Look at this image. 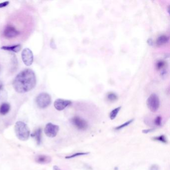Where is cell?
I'll return each instance as SVG.
<instances>
[{
	"label": "cell",
	"instance_id": "1",
	"mask_svg": "<svg viewBox=\"0 0 170 170\" xmlns=\"http://www.w3.org/2000/svg\"><path fill=\"white\" fill-rule=\"evenodd\" d=\"M37 82L34 71L26 69L20 72L15 78L12 86L16 92L23 93L28 92L35 87Z\"/></svg>",
	"mask_w": 170,
	"mask_h": 170
},
{
	"label": "cell",
	"instance_id": "2",
	"mask_svg": "<svg viewBox=\"0 0 170 170\" xmlns=\"http://www.w3.org/2000/svg\"><path fill=\"white\" fill-rule=\"evenodd\" d=\"M16 136L19 140L25 141L28 140L30 136V131L28 126L22 121H18L15 125Z\"/></svg>",
	"mask_w": 170,
	"mask_h": 170
},
{
	"label": "cell",
	"instance_id": "3",
	"mask_svg": "<svg viewBox=\"0 0 170 170\" xmlns=\"http://www.w3.org/2000/svg\"><path fill=\"white\" fill-rule=\"evenodd\" d=\"M52 102L51 96L48 93L43 92L39 94L36 98V103L39 107L44 109L49 106Z\"/></svg>",
	"mask_w": 170,
	"mask_h": 170
},
{
	"label": "cell",
	"instance_id": "4",
	"mask_svg": "<svg viewBox=\"0 0 170 170\" xmlns=\"http://www.w3.org/2000/svg\"><path fill=\"white\" fill-rule=\"evenodd\" d=\"M147 105L151 111L156 112L160 106V100L158 95L155 93L150 95L147 99Z\"/></svg>",
	"mask_w": 170,
	"mask_h": 170
},
{
	"label": "cell",
	"instance_id": "5",
	"mask_svg": "<svg viewBox=\"0 0 170 170\" xmlns=\"http://www.w3.org/2000/svg\"><path fill=\"white\" fill-rule=\"evenodd\" d=\"M59 127L58 125L48 123L44 128V132L45 134L50 138H53L57 136L59 132Z\"/></svg>",
	"mask_w": 170,
	"mask_h": 170
},
{
	"label": "cell",
	"instance_id": "6",
	"mask_svg": "<svg viewBox=\"0 0 170 170\" xmlns=\"http://www.w3.org/2000/svg\"><path fill=\"white\" fill-rule=\"evenodd\" d=\"M70 122L77 129L80 130H85L88 127V124L86 121L77 116L72 118L70 119Z\"/></svg>",
	"mask_w": 170,
	"mask_h": 170
},
{
	"label": "cell",
	"instance_id": "7",
	"mask_svg": "<svg viewBox=\"0 0 170 170\" xmlns=\"http://www.w3.org/2000/svg\"><path fill=\"white\" fill-rule=\"evenodd\" d=\"M21 58L26 66H31L34 61V55L32 50L28 48H25L21 53Z\"/></svg>",
	"mask_w": 170,
	"mask_h": 170
},
{
	"label": "cell",
	"instance_id": "8",
	"mask_svg": "<svg viewBox=\"0 0 170 170\" xmlns=\"http://www.w3.org/2000/svg\"><path fill=\"white\" fill-rule=\"evenodd\" d=\"M20 34V32L11 25L7 26L3 31V35L7 39H12L17 37Z\"/></svg>",
	"mask_w": 170,
	"mask_h": 170
},
{
	"label": "cell",
	"instance_id": "9",
	"mask_svg": "<svg viewBox=\"0 0 170 170\" xmlns=\"http://www.w3.org/2000/svg\"><path fill=\"white\" fill-rule=\"evenodd\" d=\"M71 104V101L65 99H57L54 102V106L58 111H62Z\"/></svg>",
	"mask_w": 170,
	"mask_h": 170
},
{
	"label": "cell",
	"instance_id": "10",
	"mask_svg": "<svg viewBox=\"0 0 170 170\" xmlns=\"http://www.w3.org/2000/svg\"><path fill=\"white\" fill-rule=\"evenodd\" d=\"M35 161L37 163L41 164H46L51 162L52 158L50 156L44 155H39L36 156Z\"/></svg>",
	"mask_w": 170,
	"mask_h": 170
},
{
	"label": "cell",
	"instance_id": "11",
	"mask_svg": "<svg viewBox=\"0 0 170 170\" xmlns=\"http://www.w3.org/2000/svg\"><path fill=\"white\" fill-rule=\"evenodd\" d=\"M41 133H42V130L41 128H39L38 129L35 131L34 133L32 135V136L35 139L37 144L38 145H40L41 143Z\"/></svg>",
	"mask_w": 170,
	"mask_h": 170
},
{
	"label": "cell",
	"instance_id": "12",
	"mask_svg": "<svg viewBox=\"0 0 170 170\" xmlns=\"http://www.w3.org/2000/svg\"><path fill=\"white\" fill-rule=\"evenodd\" d=\"M21 44H17L12 46H4L1 47L2 50H9L14 53H18L21 50Z\"/></svg>",
	"mask_w": 170,
	"mask_h": 170
},
{
	"label": "cell",
	"instance_id": "13",
	"mask_svg": "<svg viewBox=\"0 0 170 170\" xmlns=\"http://www.w3.org/2000/svg\"><path fill=\"white\" fill-rule=\"evenodd\" d=\"M10 105L8 103L4 102L0 105V114L5 115L9 113L10 110Z\"/></svg>",
	"mask_w": 170,
	"mask_h": 170
},
{
	"label": "cell",
	"instance_id": "14",
	"mask_svg": "<svg viewBox=\"0 0 170 170\" xmlns=\"http://www.w3.org/2000/svg\"><path fill=\"white\" fill-rule=\"evenodd\" d=\"M169 38L166 35H162L158 37L156 41V44L158 46H161L166 44L169 41Z\"/></svg>",
	"mask_w": 170,
	"mask_h": 170
},
{
	"label": "cell",
	"instance_id": "15",
	"mask_svg": "<svg viewBox=\"0 0 170 170\" xmlns=\"http://www.w3.org/2000/svg\"><path fill=\"white\" fill-rule=\"evenodd\" d=\"M152 139L154 141H159L160 142H161L163 143H168V140H167L166 136H165V135H160L159 136L154 137Z\"/></svg>",
	"mask_w": 170,
	"mask_h": 170
},
{
	"label": "cell",
	"instance_id": "16",
	"mask_svg": "<svg viewBox=\"0 0 170 170\" xmlns=\"http://www.w3.org/2000/svg\"><path fill=\"white\" fill-rule=\"evenodd\" d=\"M121 107H118L117 108L114 109L113 110H112L109 114V117L111 120H114L117 116V114H118L119 112L121 110Z\"/></svg>",
	"mask_w": 170,
	"mask_h": 170
},
{
	"label": "cell",
	"instance_id": "17",
	"mask_svg": "<svg viewBox=\"0 0 170 170\" xmlns=\"http://www.w3.org/2000/svg\"><path fill=\"white\" fill-rule=\"evenodd\" d=\"M107 98L110 102H114V101H116L118 99V96L114 93L111 92V93H108V95L107 96Z\"/></svg>",
	"mask_w": 170,
	"mask_h": 170
},
{
	"label": "cell",
	"instance_id": "18",
	"mask_svg": "<svg viewBox=\"0 0 170 170\" xmlns=\"http://www.w3.org/2000/svg\"><path fill=\"white\" fill-rule=\"evenodd\" d=\"M133 121H134V119H132L131 120L128 121H127L126 122L124 123V124H122V125H119V126L116 127L115 128V130H120L122 129L123 128H124V127H126L128 126L129 125H130V124H131L133 122Z\"/></svg>",
	"mask_w": 170,
	"mask_h": 170
},
{
	"label": "cell",
	"instance_id": "19",
	"mask_svg": "<svg viewBox=\"0 0 170 170\" xmlns=\"http://www.w3.org/2000/svg\"><path fill=\"white\" fill-rule=\"evenodd\" d=\"M89 152H80L76 153L73 154L71 155L70 156H66V159H71V158H75L76 157L78 156H83V155H86L88 154Z\"/></svg>",
	"mask_w": 170,
	"mask_h": 170
},
{
	"label": "cell",
	"instance_id": "20",
	"mask_svg": "<svg viewBox=\"0 0 170 170\" xmlns=\"http://www.w3.org/2000/svg\"><path fill=\"white\" fill-rule=\"evenodd\" d=\"M162 117L161 116H157L156 117L154 120V123L156 126H161L162 125Z\"/></svg>",
	"mask_w": 170,
	"mask_h": 170
},
{
	"label": "cell",
	"instance_id": "21",
	"mask_svg": "<svg viewBox=\"0 0 170 170\" xmlns=\"http://www.w3.org/2000/svg\"><path fill=\"white\" fill-rule=\"evenodd\" d=\"M165 65V62L162 61H160L159 62H158V64H157V68L158 69H161L162 67Z\"/></svg>",
	"mask_w": 170,
	"mask_h": 170
},
{
	"label": "cell",
	"instance_id": "22",
	"mask_svg": "<svg viewBox=\"0 0 170 170\" xmlns=\"http://www.w3.org/2000/svg\"><path fill=\"white\" fill-rule=\"evenodd\" d=\"M159 166L157 164H153L150 167L149 170H159Z\"/></svg>",
	"mask_w": 170,
	"mask_h": 170
},
{
	"label": "cell",
	"instance_id": "23",
	"mask_svg": "<svg viewBox=\"0 0 170 170\" xmlns=\"http://www.w3.org/2000/svg\"><path fill=\"white\" fill-rule=\"evenodd\" d=\"M10 2L8 1H6V2H3L2 3H0V8H2L5 7L9 5Z\"/></svg>",
	"mask_w": 170,
	"mask_h": 170
},
{
	"label": "cell",
	"instance_id": "24",
	"mask_svg": "<svg viewBox=\"0 0 170 170\" xmlns=\"http://www.w3.org/2000/svg\"><path fill=\"white\" fill-rule=\"evenodd\" d=\"M154 131V129H150L143 130L142 131V132L144 133V134H148V133L151 132H152V131Z\"/></svg>",
	"mask_w": 170,
	"mask_h": 170
},
{
	"label": "cell",
	"instance_id": "25",
	"mask_svg": "<svg viewBox=\"0 0 170 170\" xmlns=\"http://www.w3.org/2000/svg\"><path fill=\"white\" fill-rule=\"evenodd\" d=\"M50 46H51V48H53V49H55L56 48V46H55V42H54V41L53 40H52L51 41V43H50Z\"/></svg>",
	"mask_w": 170,
	"mask_h": 170
},
{
	"label": "cell",
	"instance_id": "26",
	"mask_svg": "<svg viewBox=\"0 0 170 170\" xmlns=\"http://www.w3.org/2000/svg\"><path fill=\"white\" fill-rule=\"evenodd\" d=\"M148 44L150 45V46H153V42L152 39H148Z\"/></svg>",
	"mask_w": 170,
	"mask_h": 170
},
{
	"label": "cell",
	"instance_id": "27",
	"mask_svg": "<svg viewBox=\"0 0 170 170\" xmlns=\"http://www.w3.org/2000/svg\"><path fill=\"white\" fill-rule=\"evenodd\" d=\"M53 170H60L59 167L57 166H55L53 167Z\"/></svg>",
	"mask_w": 170,
	"mask_h": 170
},
{
	"label": "cell",
	"instance_id": "28",
	"mask_svg": "<svg viewBox=\"0 0 170 170\" xmlns=\"http://www.w3.org/2000/svg\"><path fill=\"white\" fill-rule=\"evenodd\" d=\"M2 87H3V83H2V82L0 80V90L1 89Z\"/></svg>",
	"mask_w": 170,
	"mask_h": 170
}]
</instances>
